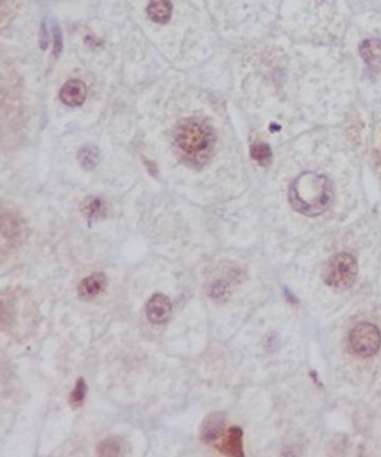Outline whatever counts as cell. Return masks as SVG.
<instances>
[{
    "mask_svg": "<svg viewBox=\"0 0 381 457\" xmlns=\"http://www.w3.org/2000/svg\"><path fill=\"white\" fill-rule=\"evenodd\" d=\"M55 33H54V37H55V50H57V54H59L61 52V48H62V42H61V33H59V29H55Z\"/></svg>",
    "mask_w": 381,
    "mask_h": 457,
    "instance_id": "obj_18",
    "label": "cell"
},
{
    "mask_svg": "<svg viewBox=\"0 0 381 457\" xmlns=\"http://www.w3.org/2000/svg\"><path fill=\"white\" fill-rule=\"evenodd\" d=\"M225 424H226V418L223 412L209 414L202 421L200 427V440H202V443L211 444L218 440L224 434Z\"/></svg>",
    "mask_w": 381,
    "mask_h": 457,
    "instance_id": "obj_8",
    "label": "cell"
},
{
    "mask_svg": "<svg viewBox=\"0 0 381 457\" xmlns=\"http://www.w3.org/2000/svg\"><path fill=\"white\" fill-rule=\"evenodd\" d=\"M147 13L149 18L154 20V23L167 24L171 18L172 5L170 0H151Z\"/></svg>",
    "mask_w": 381,
    "mask_h": 457,
    "instance_id": "obj_12",
    "label": "cell"
},
{
    "mask_svg": "<svg viewBox=\"0 0 381 457\" xmlns=\"http://www.w3.org/2000/svg\"><path fill=\"white\" fill-rule=\"evenodd\" d=\"M80 165H81L85 170H92L98 166V161H100V151L98 149L94 146H85L79 151Z\"/></svg>",
    "mask_w": 381,
    "mask_h": 457,
    "instance_id": "obj_14",
    "label": "cell"
},
{
    "mask_svg": "<svg viewBox=\"0 0 381 457\" xmlns=\"http://www.w3.org/2000/svg\"><path fill=\"white\" fill-rule=\"evenodd\" d=\"M1 235L3 241H8L10 244L17 243L20 236L23 235L24 225L22 219L18 216L16 211L12 209H6L3 207L1 213Z\"/></svg>",
    "mask_w": 381,
    "mask_h": 457,
    "instance_id": "obj_7",
    "label": "cell"
},
{
    "mask_svg": "<svg viewBox=\"0 0 381 457\" xmlns=\"http://www.w3.org/2000/svg\"><path fill=\"white\" fill-rule=\"evenodd\" d=\"M87 395V384L84 378L76 380L75 387L70 395V405L73 410H77L84 404Z\"/></svg>",
    "mask_w": 381,
    "mask_h": 457,
    "instance_id": "obj_16",
    "label": "cell"
},
{
    "mask_svg": "<svg viewBox=\"0 0 381 457\" xmlns=\"http://www.w3.org/2000/svg\"><path fill=\"white\" fill-rule=\"evenodd\" d=\"M380 345V331L371 323H359L349 334V347L353 354L362 358L377 354Z\"/></svg>",
    "mask_w": 381,
    "mask_h": 457,
    "instance_id": "obj_4",
    "label": "cell"
},
{
    "mask_svg": "<svg viewBox=\"0 0 381 457\" xmlns=\"http://www.w3.org/2000/svg\"><path fill=\"white\" fill-rule=\"evenodd\" d=\"M87 96V89L84 82L81 80H70L61 89L59 98L68 107H80L84 103Z\"/></svg>",
    "mask_w": 381,
    "mask_h": 457,
    "instance_id": "obj_9",
    "label": "cell"
},
{
    "mask_svg": "<svg viewBox=\"0 0 381 457\" xmlns=\"http://www.w3.org/2000/svg\"><path fill=\"white\" fill-rule=\"evenodd\" d=\"M96 453L100 456H120L124 454V446L117 438H107L98 444Z\"/></svg>",
    "mask_w": 381,
    "mask_h": 457,
    "instance_id": "obj_15",
    "label": "cell"
},
{
    "mask_svg": "<svg viewBox=\"0 0 381 457\" xmlns=\"http://www.w3.org/2000/svg\"><path fill=\"white\" fill-rule=\"evenodd\" d=\"M216 144V135L209 124L200 119H187L174 132V146L184 159L194 166H204L211 160Z\"/></svg>",
    "mask_w": 381,
    "mask_h": 457,
    "instance_id": "obj_2",
    "label": "cell"
},
{
    "mask_svg": "<svg viewBox=\"0 0 381 457\" xmlns=\"http://www.w3.org/2000/svg\"><path fill=\"white\" fill-rule=\"evenodd\" d=\"M332 200L330 180L315 172H303L290 187V205L304 216H319L328 209Z\"/></svg>",
    "mask_w": 381,
    "mask_h": 457,
    "instance_id": "obj_1",
    "label": "cell"
},
{
    "mask_svg": "<svg viewBox=\"0 0 381 457\" xmlns=\"http://www.w3.org/2000/svg\"><path fill=\"white\" fill-rule=\"evenodd\" d=\"M172 312V302L163 293H154L146 304V315L152 324L167 322Z\"/></svg>",
    "mask_w": 381,
    "mask_h": 457,
    "instance_id": "obj_5",
    "label": "cell"
},
{
    "mask_svg": "<svg viewBox=\"0 0 381 457\" xmlns=\"http://www.w3.org/2000/svg\"><path fill=\"white\" fill-rule=\"evenodd\" d=\"M358 263L349 253H339L329 260L323 271V280L331 289L345 291L356 283Z\"/></svg>",
    "mask_w": 381,
    "mask_h": 457,
    "instance_id": "obj_3",
    "label": "cell"
},
{
    "mask_svg": "<svg viewBox=\"0 0 381 457\" xmlns=\"http://www.w3.org/2000/svg\"><path fill=\"white\" fill-rule=\"evenodd\" d=\"M362 59L371 70H381V40L371 38L360 45Z\"/></svg>",
    "mask_w": 381,
    "mask_h": 457,
    "instance_id": "obj_11",
    "label": "cell"
},
{
    "mask_svg": "<svg viewBox=\"0 0 381 457\" xmlns=\"http://www.w3.org/2000/svg\"><path fill=\"white\" fill-rule=\"evenodd\" d=\"M107 286V275L104 273H93L80 282L77 295L83 301H92L105 291Z\"/></svg>",
    "mask_w": 381,
    "mask_h": 457,
    "instance_id": "obj_6",
    "label": "cell"
},
{
    "mask_svg": "<svg viewBox=\"0 0 381 457\" xmlns=\"http://www.w3.org/2000/svg\"><path fill=\"white\" fill-rule=\"evenodd\" d=\"M217 449L226 456H244L243 430L239 427H230L225 435L222 443L217 445Z\"/></svg>",
    "mask_w": 381,
    "mask_h": 457,
    "instance_id": "obj_10",
    "label": "cell"
},
{
    "mask_svg": "<svg viewBox=\"0 0 381 457\" xmlns=\"http://www.w3.org/2000/svg\"><path fill=\"white\" fill-rule=\"evenodd\" d=\"M81 209L82 213L84 215L89 222L98 220V218H101L105 215V205H104L103 200L101 198H96V197L87 198L83 202Z\"/></svg>",
    "mask_w": 381,
    "mask_h": 457,
    "instance_id": "obj_13",
    "label": "cell"
},
{
    "mask_svg": "<svg viewBox=\"0 0 381 457\" xmlns=\"http://www.w3.org/2000/svg\"><path fill=\"white\" fill-rule=\"evenodd\" d=\"M251 156L261 166H267L272 160V151L267 143H255L251 148Z\"/></svg>",
    "mask_w": 381,
    "mask_h": 457,
    "instance_id": "obj_17",
    "label": "cell"
}]
</instances>
